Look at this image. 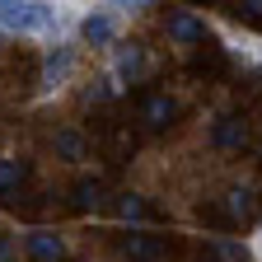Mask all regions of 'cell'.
Returning <instances> with one entry per match:
<instances>
[{"instance_id": "6da1fadb", "label": "cell", "mask_w": 262, "mask_h": 262, "mask_svg": "<svg viewBox=\"0 0 262 262\" xmlns=\"http://www.w3.org/2000/svg\"><path fill=\"white\" fill-rule=\"evenodd\" d=\"M52 10L47 5H5L0 0V28H14V33H38V28H52Z\"/></svg>"}, {"instance_id": "7a4b0ae2", "label": "cell", "mask_w": 262, "mask_h": 262, "mask_svg": "<svg viewBox=\"0 0 262 262\" xmlns=\"http://www.w3.org/2000/svg\"><path fill=\"white\" fill-rule=\"evenodd\" d=\"M220 215H225V225H248L257 215V192L253 187H229L225 202H220Z\"/></svg>"}, {"instance_id": "3957f363", "label": "cell", "mask_w": 262, "mask_h": 262, "mask_svg": "<svg viewBox=\"0 0 262 262\" xmlns=\"http://www.w3.org/2000/svg\"><path fill=\"white\" fill-rule=\"evenodd\" d=\"M122 257L126 262H164L169 257V244L155 239V234H126L122 239Z\"/></svg>"}, {"instance_id": "277c9868", "label": "cell", "mask_w": 262, "mask_h": 262, "mask_svg": "<svg viewBox=\"0 0 262 262\" xmlns=\"http://www.w3.org/2000/svg\"><path fill=\"white\" fill-rule=\"evenodd\" d=\"M173 117H178V103H173L169 94H145V98H141V122H145L150 131H164Z\"/></svg>"}, {"instance_id": "5b68a950", "label": "cell", "mask_w": 262, "mask_h": 262, "mask_svg": "<svg viewBox=\"0 0 262 262\" xmlns=\"http://www.w3.org/2000/svg\"><path fill=\"white\" fill-rule=\"evenodd\" d=\"M24 248H28V257H33V262H61V257H66V239H61V234H52V229H33Z\"/></svg>"}, {"instance_id": "8992f818", "label": "cell", "mask_w": 262, "mask_h": 262, "mask_svg": "<svg viewBox=\"0 0 262 262\" xmlns=\"http://www.w3.org/2000/svg\"><path fill=\"white\" fill-rule=\"evenodd\" d=\"M80 38H84L89 47H108V42L117 38V19H113V14H84V19H80Z\"/></svg>"}, {"instance_id": "52a82bcc", "label": "cell", "mask_w": 262, "mask_h": 262, "mask_svg": "<svg viewBox=\"0 0 262 262\" xmlns=\"http://www.w3.org/2000/svg\"><path fill=\"white\" fill-rule=\"evenodd\" d=\"M211 141H215L220 150H239V145L248 141V122H239V117H215Z\"/></svg>"}, {"instance_id": "ba28073f", "label": "cell", "mask_w": 262, "mask_h": 262, "mask_svg": "<svg viewBox=\"0 0 262 262\" xmlns=\"http://www.w3.org/2000/svg\"><path fill=\"white\" fill-rule=\"evenodd\" d=\"M169 38L173 42H206V24L187 10H178V14H169Z\"/></svg>"}, {"instance_id": "9c48e42d", "label": "cell", "mask_w": 262, "mask_h": 262, "mask_svg": "<svg viewBox=\"0 0 262 262\" xmlns=\"http://www.w3.org/2000/svg\"><path fill=\"white\" fill-rule=\"evenodd\" d=\"M71 66H75V52L71 47H52L42 56V84H61L66 75H71Z\"/></svg>"}, {"instance_id": "30bf717a", "label": "cell", "mask_w": 262, "mask_h": 262, "mask_svg": "<svg viewBox=\"0 0 262 262\" xmlns=\"http://www.w3.org/2000/svg\"><path fill=\"white\" fill-rule=\"evenodd\" d=\"M56 155H61L66 164H80V159L89 155V141L80 136L75 126H66V131H56Z\"/></svg>"}, {"instance_id": "8fae6325", "label": "cell", "mask_w": 262, "mask_h": 262, "mask_svg": "<svg viewBox=\"0 0 262 262\" xmlns=\"http://www.w3.org/2000/svg\"><path fill=\"white\" fill-rule=\"evenodd\" d=\"M131 150H136V136H131L126 126H113V131H108V141H103V155H108L113 164H126Z\"/></svg>"}, {"instance_id": "7c38bea8", "label": "cell", "mask_w": 262, "mask_h": 262, "mask_svg": "<svg viewBox=\"0 0 262 262\" xmlns=\"http://www.w3.org/2000/svg\"><path fill=\"white\" fill-rule=\"evenodd\" d=\"M98 202H103V183H98V178H80L71 187V206L75 211H94Z\"/></svg>"}, {"instance_id": "4fadbf2b", "label": "cell", "mask_w": 262, "mask_h": 262, "mask_svg": "<svg viewBox=\"0 0 262 262\" xmlns=\"http://www.w3.org/2000/svg\"><path fill=\"white\" fill-rule=\"evenodd\" d=\"M28 178V164L24 159H0V196H14Z\"/></svg>"}, {"instance_id": "5bb4252c", "label": "cell", "mask_w": 262, "mask_h": 262, "mask_svg": "<svg viewBox=\"0 0 262 262\" xmlns=\"http://www.w3.org/2000/svg\"><path fill=\"white\" fill-rule=\"evenodd\" d=\"M117 75L136 84V80L145 75V52H141V47H122V52H117Z\"/></svg>"}, {"instance_id": "9a60e30c", "label": "cell", "mask_w": 262, "mask_h": 262, "mask_svg": "<svg viewBox=\"0 0 262 262\" xmlns=\"http://www.w3.org/2000/svg\"><path fill=\"white\" fill-rule=\"evenodd\" d=\"M113 211H117L122 220H141V215H145L150 206L141 202V196H136V192H122V196H117V206H113Z\"/></svg>"}, {"instance_id": "2e32d148", "label": "cell", "mask_w": 262, "mask_h": 262, "mask_svg": "<svg viewBox=\"0 0 262 262\" xmlns=\"http://www.w3.org/2000/svg\"><path fill=\"white\" fill-rule=\"evenodd\" d=\"M0 262H14V248H10V239L0 234Z\"/></svg>"}]
</instances>
